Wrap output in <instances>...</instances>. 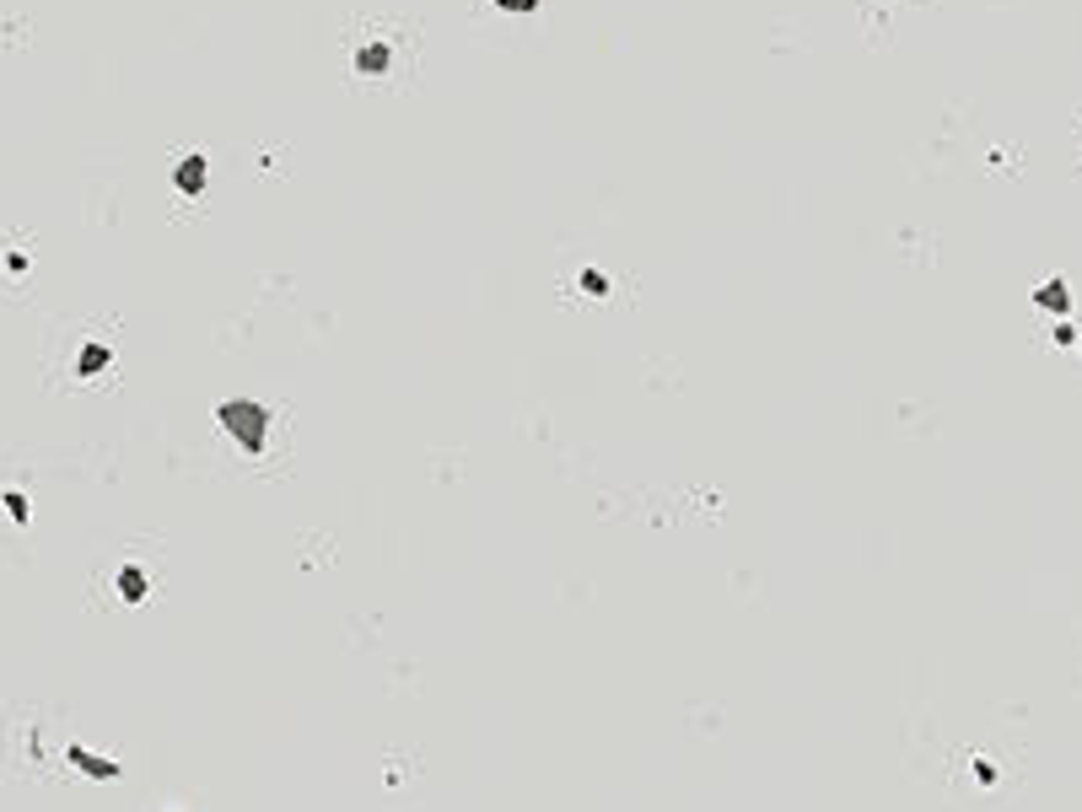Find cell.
I'll return each mask as SVG.
<instances>
[{"label": "cell", "instance_id": "cell-1", "mask_svg": "<svg viewBox=\"0 0 1082 812\" xmlns=\"http://www.w3.org/2000/svg\"><path fill=\"white\" fill-rule=\"evenodd\" d=\"M221 425L227 431H238V442L248 452H259L264 447V409L259 404H227L221 409Z\"/></svg>", "mask_w": 1082, "mask_h": 812}, {"label": "cell", "instance_id": "cell-2", "mask_svg": "<svg viewBox=\"0 0 1082 812\" xmlns=\"http://www.w3.org/2000/svg\"><path fill=\"white\" fill-rule=\"evenodd\" d=\"M1039 301H1045V307H1056V312H1061V307H1067V290H1061V286H1045V290H1039Z\"/></svg>", "mask_w": 1082, "mask_h": 812}, {"label": "cell", "instance_id": "cell-3", "mask_svg": "<svg viewBox=\"0 0 1082 812\" xmlns=\"http://www.w3.org/2000/svg\"><path fill=\"white\" fill-rule=\"evenodd\" d=\"M183 188H189V194H194V188H199V178H205V167H199V162H189V167H183Z\"/></svg>", "mask_w": 1082, "mask_h": 812}]
</instances>
